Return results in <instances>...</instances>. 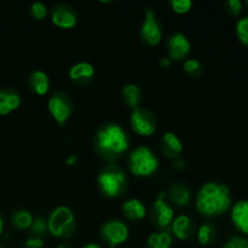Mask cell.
<instances>
[{"instance_id":"25","label":"cell","mask_w":248,"mask_h":248,"mask_svg":"<svg viewBox=\"0 0 248 248\" xmlns=\"http://www.w3.org/2000/svg\"><path fill=\"white\" fill-rule=\"evenodd\" d=\"M236 34L239 40L248 46V16L240 19L236 24Z\"/></svg>"},{"instance_id":"16","label":"cell","mask_w":248,"mask_h":248,"mask_svg":"<svg viewBox=\"0 0 248 248\" xmlns=\"http://www.w3.org/2000/svg\"><path fill=\"white\" fill-rule=\"evenodd\" d=\"M172 232L179 240H186L193 235V222L188 216H179L172 222Z\"/></svg>"},{"instance_id":"39","label":"cell","mask_w":248,"mask_h":248,"mask_svg":"<svg viewBox=\"0 0 248 248\" xmlns=\"http://www.w3.org/2000/svg\"><path fill=\"white\" fill-rule=\"evenodd\" d=\"M246 4H247V5H248V0H247V1H246Z\"/></svg>"},{"instance_id":"10","label":"cell","mask_w":248,"mask_h":248,"mask_svg":"<svg viewBox=\"0 0 248 248\" xmlns=\"http://www.w3.org/2000/svg\"><path fill=\"white\" fill-rule=\"evenodd\" d=\"M191 45L183 33H176L170 36L167 41V51H169V58L174 61H181L188 56L190 52Z\"/></svg>"},{"instance_id":"28","label":"cell","mask_w":248,"mask_h":248,"mask_svg":"<svg viewBox=\"0 0 248 248\" xmlns=\"http://www.w3.org/2000/svg\"><path fill=\"white\" fill-rule=\"evenodd\" d=\"M184 72L190 75H198L201 72V63L195 58H189L183 64Z\"/></svg>"},{"instance_id":"38","label":"cell","mask_w":248,"mask_h":248,"mask_svg":"<svg viewBox=\"0 0 248 248\" xmlns=\"http://www.w3.org/2000/svg\"><path fill=\"white\" fill-rule=\"evenodd\" d=\"M0 248H4V247H2V246H1V245H0Z\"/></svg>"},{"instance_id":"21","label":"cell","mask_w":248,"mask_h":248,"mask_svg":"<svg viewBox=\"0 0 248 248\" xmlns=\"http://www.w3.org/2000/svg\"><path fill=\"white\" fill-rule=\"evenodd\" d=\"M124 98L126 104L132 109L138 108V104L140 102V89L135 84H128L123 90Z\"/></svg>"},{"instance_id":"32","label":"cell","mask_w":248,"mask_h":248,"mask_svg":"<svg viewBox=\"0 0 248 248\" xmlns=\"http://www.w3.org/2000/svg\"><path fill=\"white\" fill-rule=\"evenodd\" d=\"M44 241L41 237H31L26 241V248H43Z\"/></svg>"},{"instance_id":"37","label":"cell","mask_w":248,"mask_h":248,"mask_svg":"<svg viewBox=\"0 0 248 248\" xmlns=\"http://www.w3.org/2000/svg\"><path fill=\"white\" fill-rule=\"evenodd\" d=\"M57 248H69V247H68V246H63V245H62V246H58Z\"/></svg>"},{"instance_id":"8","label":"cell","mask_w":248,"mask_h":248,"mask_svg":"<svg viewBox=\"0 0 248 248\" xmlns=\"http://www.w3.org/2000/svg\"><path fill=\"white\" fill-rule=\"evenodd\" d=\"M140 38H142L143 43L150 46L157 45L161 41V24L156 19L155 12L153 10H147V12H145V18L143 22L142 29H140Z\"/></svg>"},{"instance_id":"35","label":"cell","mask_w":248,"mask_h":248,"mask_svg":"<svg viewBox=\"0 0 248 248\" xmlns=\"http://www.w3.org/2000/svg\"><path fill=\"white\" fill-rule=\"evenodd\" d=\"M2 230H4V222H2V218L0 216V235L2 234Z\"/></svg>"},{"instance_id":"11","label":"cell","mask_w":248,"mask_h":248,"mask_svg":"<svg viewBox=\"0 0 248 248\" xmlns=\"http://www.w3.org/2000/svg\"><path fill=\"white\" fill-rule=\"evenodd\" d=\"M173 208L165 201V194H160L154 203V220L160 228H167L173 222Z\"/></svg>"},{"instance_id":"22","label":"cell","mask_w":248,"mask_h":248,"mask_svg":"<svg viewBox=\"0 0 248 248\" xmlns=\"http://www.w3.org/2000/svg\"><path fill=\"white\" fill-rule=\"evenodd\" d=\"M172 237L170 232H155L148 237V248H171Z\"/></svg>"},{"instance_id":"7","label":"cell","mask_w":248,"mask_h":248,"mask_svg":"<svg viewBox=\"0 0 248 248\" xmlns=\"http://www.w3.org/2000/svg\"><path fill=\"white\" fill-rule=\"evenodd\" d=\"M48 111L52 118L60 124V126H64L73 113V104L69 97L62 92H57L48 99Z\"/></svg>"},{"instance_id":"4","label":"cell","mask_w":248,"mask_h":248,"mask_svg":"<svg viewBox=\"0 0 248 248\" xmlns=\"http://www.w3.org/2000/svg\"><path fill=\"white\" fill-rule=\"evenodd\" d=\"M130 171L137 177H148L159 167V160L147 147H138L128 156Z\"/></svg>"},{"instance_id":"9","label":"cell","mask_w":248,"mask_h":248,"mask_svg":"<svg viewBox=\"0 0 248 248\" xmlns=\"http://www.w3.org/2000/svg\"><path fill=\"white\" fill-rule=\"evenodd\" d=\"M101 236L110 247L124 244L128 237V229L120 220H109L102 227Z\"/></svg>"},{"instance_id":"5","label":"cell","mask_w":248,"mask_h":248,"mask_svg":"<svg viewBox=\"0 0 248 248\" xmlns=\"http://www.w3.org/2000/svg\"><path fill=\"white\" fill-rule=\"evenodd\" d=\"M98 186L108 198H118L125 191L126 176L119 167L109 166L98 176Z\"/></svg>"},{"instance_id":"27","label":"cell","mask_w":248,"mask_h":248,"mask_svg":"<svg viewBox=\"0 0 248 248\" xmlns=\"http://www.w3.org/2000/svg\"><path fill=\"white\" fill-rule=\"evenodd\" d=\"M31 232L35 235V237L44 236V235L48 232L47 222L44 220L43 218H36V219L33 220V224H31Z\"/></svg>"},{"instance_id":"29","label":"cell","mask_w":248,"mask_h":248,"mask_svg":"<svg viewBox=\"0 0 248 248\" xmlns=\"http://www.w3.org/2000/svg\"><path fill=\"white\" fill-rule=\"evenodd\" d=\"M31 14L34 18L38 19V21H41L47 15V9H46V6L43 2H34L31 7Z\"/></svg>"},{"instance_id":"13","label":"cell","mask_w":248,"mask_h":248,"mask_svg":"<svg viewBox=\"0 0 248 248\" xmlns=\"http://www.w3.org/2000/svg\"><path fill=\"white\" fill-rule=\"evenodd\" d=\"M232 219L240 232L248 235V200L235 203L232 210Z\"/></svg>"},{"instance_id":"24","label":"cell","mask_w":248,"mask_h":248,"mask_svg":"<svg viewBox=\"0 0 248 248\" xmlns=\"http://www.w3.org/2000/svg\"><path fill=\"white\" fill-rule=\"evenodd\" d=\"M213 232H213L212 225H210V224L201 225L200 229H199V232H198L199 244L203 245V246H206V245L210 244V242L212 241Z\"/></svg>"},{"instance_id":"19","label":"cell","mask_w":248,"mask_h":248,"mask_svg":"<svg viewBox=\"0 0 248 248\" xmlns=\"http://www.w3.org/2000/svg\"><path fill=\"white\" fill-rule=\"evenodd\" d=\"M191 194L184 184H174L170 189V200L178 207H184L190 202Z\"/></svg>"},{"instance_id":"23","label":"cell","mask_w":248,"mask_h":248,"mask_svg":"<svg viewBox=\"0 0 248 248\" xmlns=\"http://www.w3.org/2000/svg\"><path fill=\"white\" fill-rule=\"evenodd\" d=\"M33 216L29 211L21 210L17 211L14 213L11 218V222L14 224L15 228L17 229H27V228H31L33 224Z\"/></svg>"},{"instance_id":"15","label":"cell","mask_w":248,"mask_h":248,"mask_svg":"<svg viewBox=\"0 0 248 248\" xmlns=\"http://www.w3.org/2000/svg\"><path fill=\"white\" fill-rule=\"evenodd\" d=\"M94 75V67L89 62H80L73 65L69 70V78L74 82L84 84L90 81Z\"/></svg>"},{"instance_id":"3","label":"cell","mask_w":248,"mask_h":248,"mask_svg":"<svg viewBox=\"0 0 248 248\" xmlns=\"http://www.w3.org/2000/svg\"><path fill=\"white\" fill-rule=\"evenodd\" d=\"M47 229L53 236L60 239H69L77 229L74 213L64 206H60L50 215L47 220Z\"/></svg>"},{"instance_id":"30","label":"cell","mask_w":248,"mask_h":248,"mask_svg":"<svg viewBox=\"0 0 248 248\" xmlns=\"http://www.w3.org/2000/svg\"><path fill=\"white\" fill-rule=\"evenodd\" d=\"M223 248H248V240L245 237L232 236L228 240Z\"/></svg>"},{"instance_id":"12","label":"cell","mask_w":248,"mask_h":248,"mask_svg":"<svg viewBox=\"0 0 248 248\" xmlns=\"http://www.w3.org/2000/svg\"><path fill=\"white\" fill-rule=\"evenodd\" d=\"M51 19H52V23L56 27L62 29L73 28L78 22L77 14H75L74 10L68 6H64V5H60V6L55 7V10L52 11Z\"/></svg>"},{"instance_id":"26","label":"cell","mask_w":248,"mask_h":248,"mask_svg":"<svg viewBox=\"0 0 248 248\" xmlns=\"http://www.w3.org/2000/svg\"><path fill=\"white\" fill-rule=\"evenodd\" d=\"M171 6L176 14L184 15L190 11L193 7V1L190 0H172Z\"/></svg>"},{"instance_id":"33","label":"cell","mask_w":248,"mask_h":248,"mask_svg":"<svg viewBox=\"0 0 248 248\" xmlns=\"http://www.w3.org/2000/svg\"><path fill=\"white\" fill-rule=\"evenodd\" d=\"M77 161H78V156L75 154H72L67 157V160H65V164H67L68 166H73V165H75V162Z\"/></svg>"},{"instance_id":"14","label":"cell","mask_w":248,"mask_h":248,"mask_svg":"<svg viewBox=\"0 0 248 248\" xmlns=\"http://www.w3.org/2000/svg\"><path fill=\"white\" fill-rule=\"evenodd\" d=\"M21 106V97L10 89L0 90V115H7Z\"/></svg>"},{"instance_id":"36","label":"cell","mask_w":248,"mask_h":248,"mask_svg":"<svg viewBox=\"0 0 248 248\" xmlns=\"http://www.w3.org/2000/svg\"><path fill=\"white\" fill-rule=\"evenodd\" d=\"M82 248H101L98 246V245H94V244H90V245H86V246H84Z\"/></svg>"},{"instance_id":"20","label":"cell","mask_w":248,"mask_h":248,"mask_svg":"<svg viewBox=\"0 0 248 248\" xmlns=\"http://www.w3.org/2000/svg\"><path fill=\"white\" fill-rule=\"evenodd\" d=\"M123 211L126 217L132 220H140L147 215L145 206L138 199H131L126 201L123 206Z\"/></svg>"},{"instance_id":"6","label":"cell","mask_w":248,"mask_h":248,"mask_svg":"<svg viewBox=\"0 0 248 248\" xmlns=\"http://www.w3.org/2000/svg\"><path fill=\"white\" fill-rule=\"evenodd\" d=\"M130 123L132 130L140 136L149 137L156 132V121L154 115L145 109H140V107L132 109Z\"/></svg>"},{"instance_id":"34","label":"cell","mask_w":248,"mask_h":248,"mask_svg":"<svg viewBox=\"0 0 248 248\" xmlns=\"http://www.w3.org/2000/svg\"><path fill=\"white\" fill-rule=\"evenodd\" d=\"M172 61L170 58H162V60L159 61V65L162 68H169L171 65Z\"/></svg>"},{"instance_id":"40","label":"cell","mask_w":248,"mask_h":248,"mask_svg":"<svg viewBox=\"0 0 248 248\" xmlns=\"http://www.w3.org/2000/svg\"><path fill=\"white\" fill-rule=\"evenodd\" d=\"M110 248H113V247H110Z\"/></svg>"},{"instance_id":"17","label":"cell","mask_w":248,"mask_h":248,"mask_svg":"<svg viewBox=\"0 0 248 248\" xmlns=\"http://www.w3.org/2000/svg\"><path fill=\"white\" fill-rule=\"evenodd\" d=\"M29 87L34 93L39 94V96H44L48 92L50 89V81H48V77L46 73L41 72V70H36L33 72L29 77L28 80Z\"/></svg>"},{"instance_id":"1","label":"cell","mask_w":248,"mask_h":248,"mask_svg":"<svg viewBox=\"0 0 248 248\" xmlns=\"http://www.w3.org/2000/svg\"><path fill=\"white\" fill-rule=\"evenodd\" d=\"M230 203V190L224 184L206 183L196 196V208L208 217L225 213L229 210Z\"/></svg>"},{"instance_id":"18","label":"cell","mask_w":248,"mask_h":248,"mask_svg":"<svg viewBox=\"0 0 248 248\" xmlns=\"http://www.w3.org/2000/svg\"><path fill=\"white\" fill-rule=\"evenodd\" d=\"M162 150L170 157H178L183 150V144L178 136L172 132H166L162 137Z\"/></svg>"},{"instance_id":"2","label":"cell","mask_w":248,"mask_h":248,"mask_svg":"<svg viewBox=\"0 0 248 248\" xmlns=\"http://www.w3.org/2000/svg\"><path fill=\"white\" fill-rule=\"evenodd\" d=\"M97 150L107 159H116L127 150L128 138L123 127L115 124L106 125L96 135Z\"/></svg>"},{"instance_id":"31","label":"cell","mask_w":248,"mask_h":248,"mask_svg":"<svg viewBox=\"0 0 248 248\" xmlns=\"http://www.w3.org/2000/svg\"><path fill=\"white\" fill-rule=\"evenodd\" d=\"M227 7L232 16H237L242 10V2L240 0H229L227 1Z\"/></svg>"}]
</instances>
